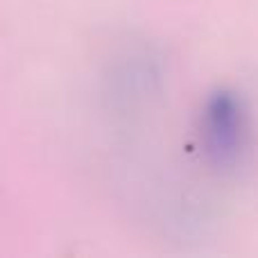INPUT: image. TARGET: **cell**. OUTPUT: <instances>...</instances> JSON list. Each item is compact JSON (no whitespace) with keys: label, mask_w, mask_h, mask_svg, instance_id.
<instances>
[{"label":"cell","mask_w":258,"mask_h":258,"mask_svg":"<svg viewBox=\"0 0 258 258\" xmlns=\"http://www.w3.org/2000/svg\"><path fill=\"white\" fill-rule=\"evenodd\" d=\"M247 113L240 98L220 91L202 113V147L209 163L218 170H233L247 147Z\"/></svg>","instance_id":"cell-1"}]
</instances>
